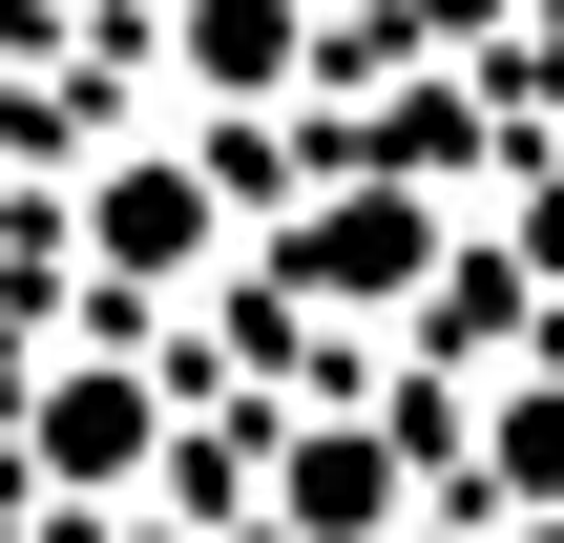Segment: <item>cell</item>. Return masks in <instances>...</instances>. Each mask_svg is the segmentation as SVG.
I'll use <instances>...</instances> for the list:
<instances>
[{
	"label": "cell",
	"mask_w": 564,
	"mask_h": 543,
	"mask_svg": "<svg viewBox=\"0 0 564 543\" xmlns=\"http://www.w3.org/2000/svg\"><path fill=\"white\" fill-rule=\"evenodd\" d=\"M523 272H544V293H564V167H544V188H523Z\"/></svg>",
	"instance_id": "cell-6"
},
{
	"label": "cell",
	"mask_w": 564,
	"mask_h": 543,
	"mask_svg": "<svg viewBox=\"0 0 564 543\" xmlns=\"http://www.w3.org/2000/svg\"><path fill=\"white\" fill-rule=\"evenodd\" d=\"M419 42H481V0H419Z\"/></svg>",
	"instance_id": "cell-7"
},
{
	"label": "cell",
	"mask_w": 564,
	"mask_h": 543,
	"mask_svg": "<svg viewBox=\"0 0 564 543\" xmlns=\"http://www.w3.org/2000/svg\"><path fill=\"white\" fill-rule=\"evenodd\" d=\"M272 523H293V543H398V523H419L398 419H293V439H272Z\"/></svg>",
	"instance_id": "cell-2"
},
{
	"label": "cell",
	"mask_w": 564,
	"mask_h": 543,
	"mask_svg": "<svg viewBox=\"0 0 564 543\" xmlns=\"http://www.w3.org/2000/svg\"><path fill=\"white\" fill-rule=\"evenodd\" d=\"M188 63L209 84H293V0H188Z\"/></svg>",
	"instance_id": "cell-5"
},
{
	"label": "cell",
	"mask_w": 564,
	"mask_h": 543,
	"mask_svg": "<svg viewBox=\"0 0 564 543\" xmlns=\"http://www.w3.org/2000/svg\"><path fill=\"white\" fill-rule=\"evenodd\" d=\"M21 460H42L63 502H126V481L167 460V377H147V356H63V377L21 398Z\"/></svg>",
	"instance_id": "cell-1"
},
{
	"label": "cell",
	"mask_w": 564,
	"mask_h": 543,
	"mask_svg": "<svg viewBox=\"0 0 564 543\" xmlns=\"http://www.w3.org/2000/svg\"><path fill=\"white\" fill-rule=\"evenodd\" d=\"M209 251H230V209H209V167H167V146H147V167H105V188H84V272H126V293H167V272H209Z\"/></svg>",
	"instance_id": "cell-4"
},
{
	"label": "cell",
	"mask_w": 564,
	"mask_h": 543,
	"mask_svg": "<svg viewBox=\"0 0 564 543\" xmlns=\"http://www.w3.org/2000/svg\"><path fill=\"white\" fill-rule=\"evenodd\" d=\"M293 293H335V314H398L419 272H440V209L419 188H335V209H293V251H272Z\"/></svg>",
	"instance_id": "cell-3"
}]
</instances>
